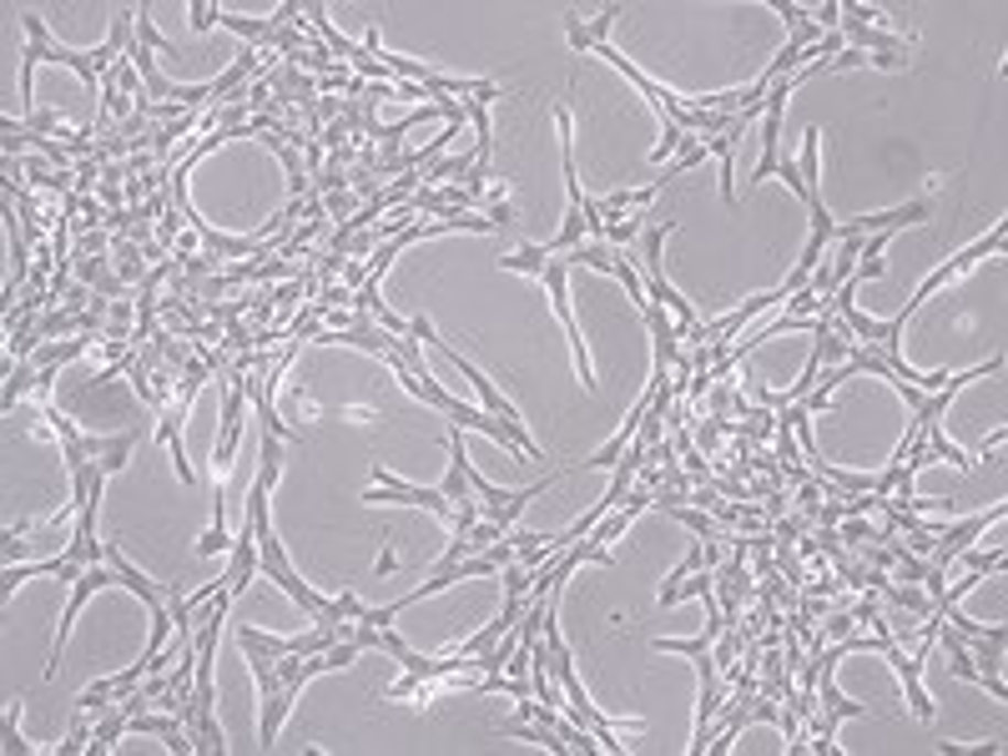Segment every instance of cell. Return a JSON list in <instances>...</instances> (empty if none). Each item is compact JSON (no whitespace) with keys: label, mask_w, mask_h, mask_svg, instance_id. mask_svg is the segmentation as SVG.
Segmentation results:
<instances>
[{"label":"cell","mask_w":1008,"mask_h":756,"mask_svg":"<svg viewBox=\"0 0 1008 756\" xmlns=\"http://www.w3.org/2000/svg\"><path fill=\"white\" fill-rule=\"evenodd\" d=\"M499 268L545 278L550 298H555V318L565 323L570 348H575V378H581L585 389H595V368H590V354H585V333H581V323H575V307H570V268H575V258H570V252H560V258H524V252H510V258H499Z\"/></svg>","instance_id":"6da1fadb"},{"label":"cell","mask_w":1008,"mask_h":756,"mask_svg":"<svg viewBox=\"0 0 1008 756\" xmlns=\"http://www.w3.org/2000/svg\"><path fill=\"white\" fill-rule=\"evenodd\" d=\"M21 31H25V51H21V101L31 107V72H36L41 61H51V66H66V72L82 76L86 91H101V76H96L91 66V51H72L61 46L56 36H51V25L41 21V15H21Z\"/></svg>","instance_id":"7a4b0ae2"},{"label":"cell","mask_w":1008,"mask_h":756,"mask_svg":"<svg viewBox=\"0 0 1008 756\" xmlns=\"http://www.w3.org/2000/svg\"><path fill=\"white\" fill-rule=\"evenodd\" d=\"M373 479L379 485L368 489V505H414V509H429L434 520H444L454 534H464L469 525H479V520H464L459 509L444 499V489H424V485H409V479H393V474H383V469H373Z\"/></svg>","instance_id":"3957f363"},{"label":"cell","mask_w":1008,"mask_h":756,"mask_svg":"<svg viewBox=\"0 0 1008 756\" xmlns=\"http://www.w3.org/2000/svg\"><path fill=\"white\" fill-rule=\"evenodd\" d=\"M434 343H440V354H444V358H449V364H454V368H459V374H464V378H469V384H475V393H479V399H485V409H489V414H495V419H499V424H510V429H514V439H520V450H524V460H545V450H540V444H534V439H530V434H524V419H520V414H514V403H510V399H505V393H499V389H495V384H489V378H485V374H479V368H475V364H464V354H454V348H449V343H444V338H440V333H434Z\"/></svg>","instance_id":"277c9868"},{"label":"cell","mask_w":1008,"mask_h":756,"mask_svg":"<svg viewBox=\"0 0 1008 756\" xmlns=\"http://www.w3.org/2000/svg\"><path fill=\"white\" fill-rule=\"evenodd\" d=\"M252 409L248 399V378L242 374H227V403H223V434H217V450H213V464L217 474L227 479V469H232V450H238V429H242V414Z\"/></svg>","instance_id":"5b68a950"},{"label":"cell","mask_w":1008,"mask_h":756,"mask_svg":"<svg viewBox=\"0 0 1008 756\" xmlns=\"http://www.w3.org/2000/svg\"><path fill=\"white\" fill-rule=\"evenodd\" d=\"M101 585H121L117 580V570L111 565H86V575L76 580V591H72V601H66V611H61V630H56V646H51V661H46V676H56V666H61V650H66V640H72V620L82 615V605L91 601Z\"/></svg>","instance_id":"8992f818"},{"label":"cell","mask_w":1008,"mask_h":756,"mask_svg":"<svg viewBox=\"0 0 1008 756\" xmlns=\"http://www.w3.org/2000/svg\"><path fill=\"white\" fill-rule=\"evenodd\" d=\"M1004 233H1008V227L998 223L994 233H988V237H978V242H973L968 252H958V258H953V262H943V268H937L933 278H923V288H918V293L908 298V307H913V313H918V307H923L928 298L937 293V288H949L953 278H963V272H968V268H973V262H978V258H988V252H998V248H1004Z\"/></svg>","instance_id":"52a82bcc"},{"label":"cell","mask_w":1008,"mask_h":756,"mask_svg":"<svg viewBox=\"0 0 1008 756\" xmlns=\"http://www.w3.org/2000/svg\"><path fill=\"white\" fill-rule=\"evenodd\" d=\"M258 570H262V560H258V520H252V509H248L238 540H232V550H227V575H223L227 591L242 595L252 580H258Z\"/></svg>","instance_id":"ba28073f"},{"label":"cell","mask_w":1008,"mask_h":756,"mask_svg":"<svg viewBox=\"0 0 1008 756\" xmlns=\"http://www.w3.org/2000/svg\"><path fill=\"white\" fill-rule=\"evenodd\" d=\"M882 656H888L892 671H898L902 685H908V706H913V716H918V721H933V701H928V691H923V666H928V661L918 656V650L908 656V650H902L892 636L882 640Z\"/></svg>","instance_id":"9c48e42d"},{"label":"cell","mask_w":1008,"mask_h":756,"mask_svg":"<svg viewBox=\"0 0 1008 756\" xmlns=\"http://www.w3.org/2000/svg\"><path fill=\"white\" fill-rule=\"evenodd\" d=\"M913 223H928V202H908V207H892V213H878V217H853V223H832V237L843 242V237L898 233V227H913Z\"/></svg>","instance_id":"30bf717a"},{"label":"cell","mask_w":1008,"mask_h":756,"mask_svg":"<svg viewBox=\"0 0 1008 756\" xmlns=\"http://www.w3.org/2000/svg\"><path fill=\"white\" fill-rule=\"evenodd\" d=\"M499 736H514V742H530V746H545L550 756H565L570 752V742L555 732V726H540V721H520V716H510V721H499L495 726Z\"/></svg>","instance_id":"8fae6325"},{"label":"cell","mask_w":1008,"mask_h":756,"mask_svg":"<svg viewBox=\"0 0 1008 756\" xmlns=\"http://www.w3.org/2000/svg\"><path fill=\"white\" fill-rule=\"evenodd\" d=\"M665 515H671V520H681V525H686L691 534H701V540H706V544H716V540H726V544H731L736 534H741V530H731V525H722V520H716V515H706V509H696V505H665Z\"/></svg>","instance_id":"7c38bea8"},{"label":"cell","mask_w":1008,"mask_h":756,"mask_svg":"<svg viewBox=\"0 0 1008 756\" xmlns=\"http://www.w3.org/2000/svg\"><path fill=\"white\" fill-rule=\"evenodd\" d=\"M111 258H117V278L127 288H142V278L152 272V262H147L142 242H131L127 233H111Z\"/></svg>","instance_id":"4fadbf2b"},{"label":"cell","mask_w":1008,"mask_h":756,"mask_svg":"<svg viewBox=\"0 0 1008 756\" xmlns=\"http://www.w3.org/2000/svg\"><path fill=\"white\" fill-rule=\"evenodd\" d=\"M86 348H91V333H76V338H66V343H41L36 354H31V364L36 368H61V364H72V358H82Z\"/></svg>","instance_id":"5bb4252c"},{"label":"cell","mask_w":1008,"mask_h":756,"mask_svg":"<svg viewBox=\"0 0 1008 756\" xmlns=\"http://www.w3.org/2000/svg\"><path fill=\"white\" fill-rule=\"evenodd\" d=\"M137 41H142V46H152L156 56H177V46H172V41L166 36H156V25H152V11H137Z\"/></svg>","instance_id":"9a60e30c"},{"label":"cell","mask_w":1008,"mask_h":756,"mask_svg":"<svg viewBox=\"0 0 1008 756\" xmlns=\"http://www.w3.org/2000/svg\"><path fill=\"white\" fill-rule=\"evenodd\" d=\"M6 756H25L31 752V742H21V696L11 701V706H6Z\"/></svg>","instance_id":"2e32d148"},{"label":"cell","mask_w":1008,"mask_h":756,"mask_svg":"<svg viewBox=\"0 0 1008 756\" xmlns=\"http://www.w3.org/2000/svg\"><path fill=\"white\" fill-rule=\"evenodd\" d=\"M86 716H91V711H82V716H76L72 736H66V742L56 746V756H76V752H86V746H91V732H96V726H91Z\"/></svg>","instance_id":"e0dca14e"},{"label":"cell","mask_w":1008,"mask_h":756,"mask_svg":"<svg viewBox=\"0 0 1008 756\" xmlns=\"http://www.w3.org/2000/svg\"><path fill=\"white\" fill-rule=\"evenodd\" d=\"M963 565L973 570V575H984V570H1004V544H994V550H958Z\"/></svg>","instance_id":"ac0fdd59"},{"label":"cell","mask_w":1008,"mask_h":756,"mask_svg":"<svg viewBox=\"0 0 1008 756\" xmlns=\"http://www.w3.org/2000/svg\"><path fill=\"white\" fill-rule=\"evenodd\" d=\"M530 580H534V570L505 565V595H530Z\"/></svg>","instance_id":"d6986e66"},{"label":"cell","mask_w":1008,"mask_h":756,"mask_svg":"<svg viewBox=\"0 0 1008 756\" xmlns=\"http://www.w3.org/2000/svg\"><path fill=\"white\" fill-rule=\"evenodd\" d=\"M217 25V6H207V0H197V6H192V31H197V36H207V31H213Z\"/></svg>","instance_id":"ffe728a7"},{"label":"cell","mask_w":1008,"mask_h":756,"mask_svg":"<svg viewBox=\"0 0 1008 756\" xmlns=\"http://www.w3.org/2000/svg\"><path fill=\"white\" fill-rule=\"evenodd\" d=\"M853 630H857L853 611H843V615H832V620H827V630H822V640H843V636H853Z\"/></svg>","instance_id":"44dd1931"}]
</instances>
